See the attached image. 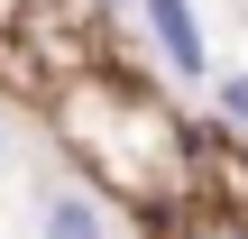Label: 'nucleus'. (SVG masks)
I'll list each match as a JSON object with an SVG mask.
<instances>
[{"label":"nucleus","instance_id":"nucleus-2","mask_svg":"<svg viewBox=\"0 0 248 239\" xmlns=\"http://www.w3.org/2000/svg\"><path fill=\"white\" fill-rule=\"evenodd\" d=\"M37 239H110V212L83 193V184H55L37 203Z\"/></svg>","mask_w":248,"mask_h":239},{"label":"nucleus","instance_id":"nucleus-3","mask_svg":"<svg viewBox=\"0 0 248 239\" xmlns=\"http://www.w3.org/2000/svg\"><path fill=\"white\" fill-rule=\"evenodd\" d=\"M212 101H221L230 129H248V74H212Z\"/></svg>","mask_w":248,"mask_h":239},{"label":"nucleus","instance_id":"nucleus-1","mask_svg":"<svg viewBox=\"0 0 248 239\" xmlns=\"http://www.w3.org/2000/svg\"><path fill=\"white\" fill-rule=\"evenodd\" d=\"M129 9L147 18L156 55H166L184 83H212V46H202V18H193V0H129Z\"/></svg>","mask_w":248,"mask_h":239},{"label":"nucleus","instance_id":"nucleus-4","mask_svg":"<svg viewBox=\"0 0 248 239\" xmlns=\"http://www.w3.org/2000/svg\"><path fill=\"white\" fill-rule=\"evenodd\" d=\"M0 166H9V129H0Z\"/></svg>","mask_w":248,"mask_h":239}]
</instances>
